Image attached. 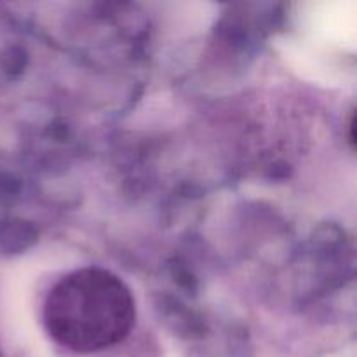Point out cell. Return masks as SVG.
<instances>
[{"label":"cell","instance_id":"1","mask_svg":"<svg viewBox=\"0 0 357 357\" xmlns=\"http://www.w3.org/2000/svg\"><path fill=\"white\" fill-rule=\"evenodd\" d=\"M42 317L56 344L77 354H91L128 337L136 319V303L121 278L105 268L86 267L56 282Z\"/></svg>","mask_w":357,"mask_h":357}]
</instances>
